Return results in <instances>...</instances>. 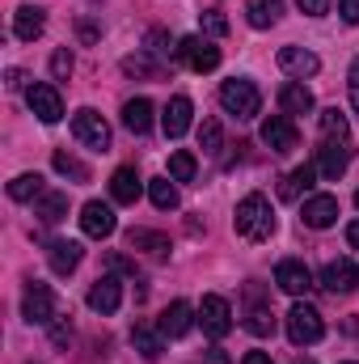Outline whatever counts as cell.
I'll use <instances>...</instances> for the list:
<instances>
[{
    "instance_id": "obj_14",
    "label": "cell",
    "mask_w": 359,
    "mask_h": 364,
    "mask_svg": "<svg viewBox=\"0 0 359 364\" xmlns=\"http://www.w3.org/2000/svg\"><path fill=\"white\" fill-rule=\"evenodd\" d=\"M279 68H283L287 77L304 81V77H317L321 60H317V55H313L309 47H279Z\"/></svg>"
},
{
    "instance_id": "obj_33",
    "label": "cell",
    "mask_w": 359,
    "mask_h": 364,
    "mask_svg": "<svg viewBox=\"0 0 359 364\" xmlns=\"http://www.w3.org/2000/svg\"><path fill=\"white\" fill-rule=\"evenodd\" d=\"M194 170H199V161H194L186 149L170 153V178H174V182H190V178H194Z\"/></svg>"
},
{
    "instance_id": "obj_15",
    "label": "cell",
    "mask_w": 359,
    "mask_h": 364,
    "mask_svg": "<svg viewBox=\"0 0 359 364\" xmlns=\"http://www.w3.org/2000/svg\"><path fill=\"white\" fill-rule=\"evenodd\" d=\"M300 220H304L309 229H330V225L338 220V199H334V195H309L304 208H300Z\"/></svg>"
},
{
    "instance_id": "obj_35",
    "label": "cell",
    "mask_w": 359,
    "mask_h": 364,
    "mask_svg": "<svg viewBox=\"0 0 359 364\" xmlns=\"http://www.w3.org/2000/svg\"><path fill=\"white\" fill-rule=\"evenodd\" d=\"M199 144H203L207 157L220 153V123H216V119H203V127H199Z\"/></svg>"
},
{
    "instance_id": "obj_26",
    "label": "cell",
    "mask_w": 359,
    "mask_h": 364,
    "mask_svg": "<svg viewBox=\"0 0 359 364\" xmlns=\"http://www.w3.org/2000/svg\"><path fill=\"white\" fill-rule=\"evenodd\" d=\"M131 343H136V352H140L144 360H157V356L165 352V335H161V331H153V326H144V322H136V326H131Z\"/></svg>"
},
{
    "instance_id": "obj_9",
    "label": "cell",
    "mask_w": 359,
    "mask_h": 364,
    "mask_svg": "<svg viewBox=\"0 0 359 364\" xmlns=\"http://www.w3.org/2000/svg\"><path fill=\"white\" fill-rule=\"evenodd\" d=\"M26 102H30V110H34L43 123H60V119H64V97H60L55 85H47V81L30 85V90H26Z\"/></svg>"
},
{
    "instance_id": "obj_34",
    "label": "cell",
    "mask_w": 359,
    "mask_h": 364,
    "mask_svg": "<svg viewBox=\"0 0 359 364\" xmlns=\"http://www.w3.org/2000/svg\"><path fill=\"white\" fill-rule=\"evenodd\" d=\"M123 73H127V77H161V64L140 51V55H127V60H123Z\"/></svg>"
},
{
    "instance_id": "obj_48",
    "label": "cell",
    "mask_w": 359,
    "mask_h": 364,
    "mask_svg": "<svg viewBox=\"0 0 359 364\" xmlns=\"http://www.w3.org/2000/svg\"><path fill=\"white\" fill-rule=\"evenodd\" d=\"M81 38H85V43H93V38H97V30H93L89 21H81Z\"/></svg>"
},
{
    "instance_id": "obj_2",
    "label": "cell",
    "mask_w": 359,
    "mask_h": 364,
    "mask_svg": "<svg viewBox=\"0 0 359 364\" xmlns=\"http://www.w3.org/2000/svg\"><path fill=\"white\" fill-rule=\"evenodd\" d=\"M220 106H224L228 114H237V119H254V114L263 110V93H258L254 81L233 77V81H224V85H220Z\"/></svg>"
},
{
    "instance_id": "obj_42",
    "label": "cell",
    "mask_w": 359,
    "mask_h": 364,
    "mask_svg": "<svg viewBox=\"0 0 359 364\" xmlns=\"http://www.w3.org/2000/svg\"><path fill=\"white\" fill-rule=\"evenodd\" d=\"M338 13L347 26H359V0H338Z\"/></svg>"
},
{
    "instance_id": "obj_49",
    "label": "cell",
    "mask_w": 359,
    "mask_h": 364,
    "mask_svg": "<svg viewBox=\"0 0 359 364\" xmlns=\"http://www.w3.org/2000/svg\"><path fill=\"white\" fill-rule=\"evenodd\" d=\"M296 364H313V360H296Z\"/></svg>"
},
{
    "instance_id": "obj_5",
    "label": "cell",
    "mask_w": 359,
    "mask_h": 364,
    "mask_svg": "<svg viewBox=\"0 0 359 364\" xmlns=\"http://www.w3.org/2000/svg\"><path fill=\"white\" fill-rule=\"evenodd\" d=\"M178 60L194 73H211V68H220V47L203 34H186L178 43Z\"/></svg>"
},
{
    "instance_id": "obj_37",
    "label": "cell",
    "mask_w": 359,
    "mask_h": 364,
    "mask_svg": "<svg viewBox=\"0 0 359 364\" xmlns=\"http://www.w3.org/2000/svg\"><path fill=\"white\" fill-rule=\"evenodd\" d=\"M148 55L170 60V55H178V47H170V34L165 30H148Z\"/></svg>"
},
{
    "instance_id": "obj_38",
    "label": "cell",
    "mask_w": 359,
    "mask_h": 364,
    "mask_svg": "<svg viewBox=\"0 0 359 364\" xmlns=\"http://www.w3.org/2000/svg\"><path fill=\"white\" fill-rule=\"evenodd\" d=\"M51 77H55V81H68V77H72V51H68V47H60V51L51 55Z\"/></svg>"
},
{
    "instance_id": "obj_20",
    "label": "cell",
    "mask_w": 359,
    "mask_h": 364,
    "mask_svg": "<svg viewBox=\"0 0 359 364\" xmlns=\"http://www.w3.org/2000/svg\"><path fill=\"white\" fill-rule=\"evenodd\" d=\"M279 106H283V114H313V90L304 81H287L279 90Z\"/></svg>"
},
{
    "instance_id": "obj_32",
    "label": "cell",
    "mask_w": 359,
    "mask_h": 364,
    "mask_svg": "<svg viewBox=\"0 0 359 364\" xmlns=\"http://www.w3.org/2000/svg\"><path fill=\"white\" fill-rule=\"evenodd\" d=\"M51 166H55V170H60L64 178H72V182H89V170H85V166H81V161H77L72 153H64V149H60V153L51 157Z\"/></svg>"
},
{
    "instance_id": "obj_23",
    "label": "cell",
    "mask_w": 359,
    "mask_h": 364,
    "mask_svg": "<svg viewBox=\"0 0 359 364\" xmlns=\"http://www.w3.org/2000/svg\"><path fill=\"white\" fill-rule=\"evenodd\" d=\"M123 127H127L131 136H144V132L153 127V102H148V97H131V102L123 106Z\"/></svg>"
},
{
    "instance_id": "obj_36",
    "label": "cell",
    "mask_w": 359,
    "mask_h": 364,
    "mask_svg": "<svg viewBox=\"0 0 359 364\" xmlns=\"http://www.w3.org/2000/svg\"><path fill=\"white\" fill-rule=\"evenodd\" d=\"M199 21H203V34H211V38L228 34V17H224L220 9H207V13H199Z\"/></svg>"
},
{
    "instance_id": "obj_22",
    "label": "cell",
    "mask_w": 359,
    "mask_h": 364,
    "mask_svg": "<svg viewBox=\"0 0 359 364\" xmlns=\"http://www.w3.org/2000/svg\"><path fill=\"white\" fill-rule=\"evenodd\" d=\"M140 191H144V182H140V174H136V166L114 170V178H110V195H114V203H136Z\"/></svg>"
},
{
    "instance_id": "obj_25",
    "label": "cell",
    "mask_w": 359,
    "mask_h": 364,
    "mask_svg": "<svg viewBox=\"0 0 359 364\" xmlns=\"http://www.w3.org/2000/svg\"><path fill=\"white\" fill-rule=\"evenodd\" d=\"M127 246H131V250H144V255H157V259L170 255V237L157 233V229H131V233H127Z\"/></svg>"
},
{
    "instance_id": "obj_13",
    "label": "cell",
    "mask_w": 359,
    "mask_h": 364,
    "mask_svg": "<svg viewBox=\"0 0 359 364\" xmlns=\"http://www.w3.org/2000/svg\"><path fill=\"white\" fill-rule=\"evenodd\" d=\"M275 284H279L287 296H304V292L313 288V272H309L300 259H283V263L275 267Z\"/></svg>"
},
{
    "instance_id": "obj_18",
    "label": "cell",
    "mask_w": 359,
    "mask_h": 364,
    "mask_svg": "<svg viewBox=\"0 0 359 364\" xmlns=\"http://www.w3.org/2000/svg\"><path fill=\"white\" fill-rule=\"evenodd\" d=\"M190 123H194V106H190V97H170V106H165V114H161V127H165V136L170 140H178L190 132Z\"/></svg>"
},
{
    "instance_id": "obj_29",
    "label": "cell",
    "mask_w": 359,
    "mask_h": 364,
    "mask_svg": "<svg viewBox=\"0 0 359 364\" xmlns=\"http://www.w3.org/2000/svg\"><path fill=\"white\" fill-rule=\"evenodd\" d=\"M321 140H351V123L338 106L321 110Z\"/></svg>"
},
{
    "instance_id": "obj_28",
    "label": "cell",
    "mask_w": 359,
    "mask_h": 364,
    "mask_svg": "<svg viewBox=\"0 0 359 364\" xmlns=\"http://www.w3.org/2000/svg\"><path fill=\"white\" fill-rule=\"evenodd\" d=\"M279 13H283V0H245V17H250V26L254 30H267L279 21Z\"/></svg>"
},
{
    "instance_id": "obj_39",
    "label": "cell",
    "mask_w": 359,
    "mask_h": 364,
    "mask_svg": "<svg viewBox=\"0 0 359 364\" xmlns=\"http://www.w3.org/2000/svg\"><path fill=\"white\" fill-rule=\"evenodd\" d=\"M270 326H275L270 309H250V318H245V331L250 335H270Z\"/></svg>"
},
{
    "instance_id": "obj_40",
    "label": "cell",
    "mask_w": 359,
    "mask_h": 364,
    "mask_svg": "<svg viewBox=\"0 0 359 364\" xmlns=\"http://www.w3.org/2000/svg\"><path fill=\"white\" fill-rule=\"evenodd\" d=\"M106 267H110L114 275H136V263H131L127 255H118V250H114V255H106Z\"/></svg>"
},
{
    "instance_id": "obj_30",
    "label": "cell",
    "mask_w": 359,
    "mask_h": 364,
    "mask_svg": "<svg viewBox=\"0 0 359 364\" xmlns=\"http://www.w3.org/2000/svg\"><path fill=\"white\" fill-rule=\"evenodd\" d=\"M47 186H43V174H17V178L9 182V199H17V203H30V199H38Z\"/></svg>"
},
{
    "instance_id": "obj_19",
    "label": "cell",
    "mask_w": 359,
    "mask_h": 364,
    "mask_svg": "<svg viewBox=\"0 0 359 364\" xmlns=\"http://www.w3.org/2000/svg\"><path fill=\"white\" fill-rule=\"evenodd\" d=\"M321 284H326L334 296H347V292L359 284L355 263H351V259H330V263H326V272H321Z\"/></svg>"
},
{
    "instance_id": "obj_21",
    "label": "cell",
    "mask_w": 359,
    "mask_h": 364,
    "mask_svg": "<svg viewBox=\"0 0 359 364\" xmlns=\"http://www.w3.org/2000/svg\"><path fill=\"white\" fill-rule=\"evenodd\" d=\"M43 26H47V17H43V9H34V4H21V9L13 13V34H17L21 43H34V38L43 34Z\"/></svg>"
},
{
    "instance_id": "obj_41",
    "label": "cell",
    "mask_w": 359,
    "mask_h": 364,
    "mask_svg": "<svg viewBox=\"0 0 359 364\" xmlns=\"http://www.w3.org/2000/svg\"><path fill=\"white\" fill-rule=\"evenodd\" d=\"M296 4H300L304 17H326L330 13V0H296Z\"/></svg>"
},
{
    "instance_id": "obj_6",
    "label": "cell",
    "mask_w": 359,
    "mask_h": 364,
    "mask_svg": "<svg viewBox=\"0 0 359 364\" xmlns=\"http://www.w3.org/2000/svg\"><path fill=\"white\" fill-rule=\"evenodd\" d=\"M21 314H26V322L47 326V322L55 318V292H51L47 284L30 279V284H26V292H21Z\"/></svg>"
},
{
    "instance_id": "obj_46",
    "label": "cell",
    "mask_w": 359,
    "mask_h": 364,
    "mask_svg": "<svg viewBox=\"0 0 359 364\" xmlns=\"http://www.w3.org/2000/svg\"><path fill=\"white\" fill-rule=\"evenodd\" d=\"M241 364H270V356L267 352H245V360Z\"/></svg>"
},
{
    "instance_id": "obj_7",
    "label": "cell",
    "mask_w": 359,
    "mask_h": 364,
    "mask_svg": "<svg viewBox=\"0 0 359 364\" xmlns=\"http://www.w3.org/2000/svg\"><path fill=\"white\" fill-rule=\"evenodd\" d=\"M347 166H351V144L347 140H321V149H317V174L338 182L347 174Z\"/></svg>"
},
{
    "instance_id": "obj_3",
    "label": "cell",
    "mask_w": 359,
    "mask_h": 364,
    "mask_svg": "<svg viewBox=\"0 0 359 364\" xmlns=\"http://www.w3.org/2000/svg\"><path fill=\"white\" fill-rule=\"evenodd\" d=\"M283 326H287V339H292L296 348H309V343H317V339L326 335V322H321V314H317L313 305H304V301H296V305L287 309Z\"/></svg>"
},
{
    "instance_id": "obj_10",
    "label": "cell",
    "mask_w": 359,
    "mask_h": 364,
    "mask_svg": "<svg viewBox=\"0 0 359 364\" xmlns=\"http://www.w3.org/2000/svg\"><path fill=\"white\" fill-rule=\"evenodd\" d=\"M296 123H292V114H270L263 119V144H267L270 153H292L296 149Z\"/></svg>"
},
{
    "instance_id": "obj_24",
    "label": "cell",
    "mask_w": 359,
    "mask_h": 364,
    "mask_svg": "<svg viewBox=\"0 0 359 364\" xmlns=\"http://www.w3.org/2000/svg\"><path fill=\"white\" fill-rule=\"evenodd\" d=\"M34 216H38L43 225L64 220V216H68V195H64V191H43V195L34 199Z\"/></svg>"
},
{
    "instance_id": "obj_17",
    "label": "cell",
    "mask_w": 359,
    "mask_h": 364,
    "mask_svg": "<svg viewBox=\"0 0 359 364\" xmlns=\"http://www.w3.org/2000/svg\"><path fill=\"white\" fill-rule=\"evenodd\" d=\"M81 242H68V237H55L51 246H47V263H51V272L55 275H72L81 267Z\"/></svg>"
},
{
    "instance_id": "obj_4",
    "label": "cell",
    "mask_w": 359,
    "mask_h": 364,
    "mask_svg": "<svg viewBox=\"0 0 359 364\" xmlns=\"http://www.w3.org/2000/svg\"><path fill=\"white\" fill-rule=\"evenodd\" d=\"M72 136L93 149V153H110V123L93 110V106H81L77 114H72Z\"/></svg>"
},
{
    "instance_id": "obj_45",
    "label": "cell",
    "mask_w": 359,
    "mask_h": 364,
    "mask_svg": "<svg viewBox=\"0 0 359 364\" xmlns=\"http://www.w3.org/2000/svg\"><path fill=\"white\" fill-rule=\"evenodd\" d=\"M203 364H233V360H228V352H220V348H207V352H203Z\"/></svg>"
},
{
    "instance_id": "obj_27",
    "label": "cell",
    "mask_w": 359,
    "mask_h": 364,
    "mask_svg": "<svg viewBox=\"0 0 359 364\" xmlns=\"http://www.w3.org/2000/svg\"><path fill=\"white\" fill-rule=\"evenodd\" d=\"M313 178H317V166H309V161H304V166H296L287 178L279 182V199H300V195L313 186Z\"/></svg>"
},
{
    "instance_id": "obj_43",
    "label": "cell",
    "mask_w": 359,
    "mask_h": 364,
    "mask_svg": "<svg viewBox=\"0 0 359 364\" xmlns=\"http://www.w3.org/2000/svg\"><path fill=\"white\" fill-rule=\"evenodd\" d=\"M4 85H9V90H26V73H21V68H9V73H4Z\"/></svg>"
},
{
    "instance_id": "obj_8",
    "label": "cell",
    "mask_w": 359,
    "mask_h": 364,
    "mask_svg": "<svg viewBox=\"0 0 359 364\" xmlns=\"http://www.w3.org/2000/svg\"><path fill=\"white\" fill-rule=\"evenodd\" d=\"M199 322H203V331L211 335V339H224L228 331H233V309H228V301L224 296H203V305H199Z\"/></svg>"
},
{
    "instance_id": "obj_12",
    "label": "cell",
    "mask_w": 359,
    "mask_h": 364,
    "mask_svg": "<svg viewBox=\"0 0 359 364\" xmlns=\"http://www.w3.org/2000/svg\"><path fill=\"white\" fill-rule=\"evenodd\" d=\"M123 305V284H118V275H101L97 284L89 288V309L93 314H101V318H110L114 309Z\"/></svg>"
},
{
    "instance_id": "obj_16",
    "label": "cell",
    "mask_w": 359,
    "mask_h": 364,
    "mask_svg": "<svg viewBox=\"0 0 359 364\" xmlns=\"http://www.w3.org/2000/svg\"><path fill=\"white\" fill-rule=\"evenodd\" d=\"M199 318H194V305L190 301H174V305H165V314H161V335L165 339H182V335H190V326H194Z\"/></svg>"
},
{
    "instance_id": "obj_44",
    "label": "cell",
    "mask_w": 359,
    "mask_h": 364,
    "mask_svg": "<svg viewBox=\"0 0 359 364\" xmlns=\"http://www.w3.org/2000/svg\"><path fill=\"white\" fill-rule=\"evenodd\" d=\"M347 81H351V106H355V114H359V60L351 64V77Z\"/></svg>"
},
{
    "instance_id": "obj_1",
    "label": "cell",
    "mask_w": 359,
    "mask_h": 364,
    "mask_svg": "<svg viewBox=\"0 0 359 364\" xmlns=\"http://www.w3.org/2000/svg\"><path fill=\"white\" fill-rule=\"evenodd\" d=\"M233 229H237V237H245V242H267L270 233H275V212H270L267 195H245L241 203H237V216H233Z\"/></svg>"
},
{
    "instance_id": "obj_50",
    "label": "cell",
    "mask_w": 359,
    "mask_h": 364,
    "mask_svg": "<svg viewBox=\"0 0 359 364\" xmlns=\"http://www.w3.org/2000/svg\"><path fill=\"white\" fill-rule=\"evenodd\" d=\"M355 208H359V191H355Z\"/></svg>"
},
{
    "instance_id": "obj_47",
    "label": "cell",
    "mask_w": 359,
    "mask_h": 364,
    "mask_svg": "<svg viewBox=\"0 0 359 364\" xmlns=\"http://www.w3.org/2000/svg\"><path fill=\"white\" fill-rule=\"evenodd\" d=\"M347 242L359 250V220H355V225H347Z\"/></svg>"
},
{
    "instance_id": "obj_11",
    "label": "cell",
    "mask_w": 359,
    "mask_h": 364,
    "mask_svg": "<svg viewBox=\"0 0 359 364\" xmlns=\"http://www.w3.org/2000/svg\"><path fill=\"white\" fill-rule=\"evenodd\" d=\"M81 229H85V237H110L114 229H118V220H114V208L110 203H101V199H89L85 208H81Z\"/></svg>"
},
{
    "instance_id": "obj_31",
    "label": "cell",
    "mask_w": 359,
    "mask_h": 364,
    "mask_svg": "<svg viewBox=\"0 0 359 364\" xmlns=\"http://www.w3.org/2000/svg\"><path fill=\"white\" fill-rule=\"evenodd\" d=\"M148 199H153L161 212H174V208H178V186L170 178H153L148 182Z\"/></svg>"
}]
</instances>
